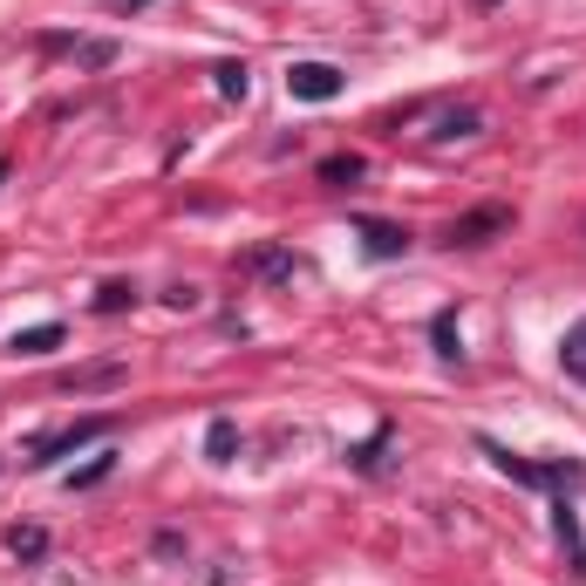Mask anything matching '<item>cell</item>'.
<instances>
[{
  "label": "cell",
  "mask_w": 586,
  "mask_h": 586,
  "mask_svg": "<svg viewBox=\"0 0 586 586\" xmlns=\"http://www.w3.org/2000/svg\"><path fill=\"white\" fill-rule=\"evenodd\" d=\"M552 532H560V545H566V552H579V518H573V505H566V498L552 505Z\"/></svg>",
  "instance_id": "9a60e30c"
},
{
  "label": "cell",
  "mask_w": 586,
  "mask_h": 586,
  "mask_svg": "<svg viewBox=\"0 0 586 586\" xmlns=\"http://www.w3.org/2000/svg\"><path fill=\"white\" fill-rule=\"evenodd\" d=\"M245 273H260V280H294V253L287 245H260V253L245 260Z\"/></svg>",
  "instance_id": "ba28073f"
},
{
  "label": "cell",
  "mask_w": 586,
  "mask_h": 586,
  "mask_svg": "<svg viewBox=\"0 0 586 586\" xmlns=\"http://www.w3.org/2000/svg\"><path fill=\"white\" fill-rule=\"evenodd\" d=\"M110 429H116V416H82V423H69V429H55V437H42L27 464H35V471H48L55 457H69V450H82V444H96V437H110Z\"/></svg>",
  "instance_id": "3957f363"
},
{
  "label": "cell",
  "mask_w": 586,
  "mask_h": 586,
  "mask_svg": "<svg viewBox=\"0 0 586 586\" xmlns=\"http://www.w3.org/2000/svg\"><path fill=\"white\" fill-rule=\"evenodd\" d=\"M130 300H137V287H130V280H110V287L96 294V314H123Z\"/></svg>",
  "instance_id": "2e32d148"
},
{
  "label": "cell",
  "mask_w": 586,
  "mask_h": 586,
  "mask_svg": "<svg viewBox=\"0 0 586 586\" xmlns=\"http://www.w3.org/2000/svg\"><path fill=\"white\" fill-rule=\"evenodd\" d=\"M560 368H566L573 382H586V314L566 328V342H560Z\"/></svg>",
  "instance_id": "9c48e42d"
},
{
  "label": "cell",
  "mask_w": 586,
  "mask_h": 586,
  "mask_svg": "<svg viewBox=\"0 0 586 586\" xmlns=\"http://www.w3.org/2000/svg\"><path fill=\"white\" fill-rule=\"evenodd\" d=\"M116 8H123V14H137V8H150V0H116Z\"/></svg>",
  "instance_id": "ffe728a7"
},
{
  "label": "cell",
  "mask_w": 586,
  "mask_h": 586,
  "mask_svg": "<svg viewBox=\"0 0 586 586\" xmlns=\"http://www.w3.org/2000/svg\"><path fill=\"white\" fill-rule=\"evenodd\" d=\"M211 82H219V96H226V103H245V89H253L245 61H219V69H211Z\"/></svg>",
  "instance_id": "7c38bea8"
},
{
  "label": "cell",
  "mask_w": 586,
  "mask_h": 586,
  "mask_svg": "<svg viewBox=\"0 0 586 586\" xmlns=\"http://www.w3.org/2000/svg\"><path fill=\"white\" fill-rule=\"evenodd\" d=\"M8 552H14V560H42V552H48V532H42V526H14V532H8Z\"/></svg>",
  "instance_id": "5bb4252c"
},
{
  "label": "cell",
  "mask_w": 586,
  "mask_h": 586,
  "mask_svg": "<svg viewBox=\"0 0 586 586\" xmlns=\"http://www.w3.org/2000/svg\"><path fill=\"white\" fill-rule=\"evenodd\" d=\"M478 8H498V0H478Z\"/></svg>",
  "instance_id": "7402d4cb"
},
{
  "label": "cell",
  "mask_w": 586,
  "mask_h": 586,
  "mask_svg": "<svg viewBox=\"0 0 586 586\" xmlns=\"http://www.w3.org/2000/svg\"><path fill=\"white\" fill-rule=\"evenodd\" d=\"M478 450L491 457V464H498L505 478H518V484H532V491H579L586 484V464H532V457H518V450H505L498 437H478Z\"/></svg>",
  "instance_id": "6da1fadb"
},
{
  "label": "cell",
  "mask_w": 586,
  "mask_h": 586,
  "mask_svg": "<svg viewBox=\"0 0 586 586\" xmlns=\"http://www.w3.org/2000/svg\"><path fill=\"white\" fill-rule=\"evenodd\" d=\"M478 130H484V110H471V103H464V110H444L429 137H437V143H450V137H478Z\"/></svg>",
  "instance_id": "52a82bcc"
},
{
  "label": "cell",
  "mask_w": 586,
  "mask_h": 586,
  "mask_svg": "<svg viewBox=\"0 0 586 586\" xmlns=\"http://www.w3.org/2000/svg\"><path fill=\"white\" fill-rule=\"evenodd\" d=\"M505 226H512V211H505V205H478V211H464V219H450V232H444V239H450V245H484L491 232H505Z\"/></svg>",
  "instance_id": "277c9868"
},
{
  "label": "cell",
  "mask_w": 586,
  "mask_h": 586,
  "mask_svg": "<svg viewBox=\"0 0 586 586\" xmlns=\"http://www.w3.org/2000/svg\"><path fill=\"white\" fill-rule=\"evenodd\" d=\"M82 61H89V69H103V61H116V42H82Z\"/></svg>",
  "instance_id": "d6986e66"
},
{
  "label": "cell",
  "mask_w": 586,
  "mask_h": 586,
  "mask_svg": "<svg viewBox=\"0 0 586 586\" xmlns=\"http://www.w3.org/2000/svg\"><path fill=\"white\" fill-rule=\"evenodd\" d=\"M429 342H437L444 361H464V342H457V314H437V321H429Z\"/></svg>",
  "instance_id": "4fadbf2b"
},
{
  "label": "cell",
  "mask_w": 586,
  "mask_h": 586,
  "mask_svg": "<svg viewBox=\"0 0 586 586\" xmlns=\"http://www.w3.org/2000/svg\"><path fill=\"white\" fill-rule=\"evenodd\" d=\"M8 171H14V164H8V158H0V184H8Z\"/></svg>",
  "instance_id": "44dd1931"
},
{
  "label": "cell",
  "mask_w": 586,
  "mask_h": 586,
  "mask_svg": "<svg viewBox=\"0 0 586 586\" xmlns=\"http://www.w3.org/2000/svg\"><path fill=\"white\" fill-rule=\"evenodd\" d=\"M382 450H389V429H376V437L361 450H348V457H355V471H382Z\"/></svg>",
  "instance_id": "e0dca14e"
},
{
  "label": "cell",
  "mask_w": 586,
  "mask_h": 586,
  "mask_svg": "<svg viewBox=\"0 0 586 586\" xmlns=\"http://www.w3.org/2000/svg\"><path fill=\"white\" fill-rule=\"evenodd\" d=\"M361 171H368V164L355 158V150H334V158H321V171H314V177H321V184H334V192H342V184H355Z\"/></svg>",
  "instance_id": "30bf717a"
},
{
  "label": "cell",
  "mask_w": 586,
  "mask_h": 586,
  "mask_svg": "<svg viewBox=\"0 0 586 586\" xmlns=\"http://www.w3.org/2000/svg\"><path fill=\"white\" fill-rule=\"evenodd\" d=\"M348 89V76L334 69V61H294L287 69V96L294 103H334Z\"/></svg>",
  "instance_id": "7a4b0ae2"
},
{
  "label": "cell",
  "mask_w": 586,
  "mask_h": 586,
  "mask_svg": "<svg viewBox=\"0 0 586 586\" xmlns=\"http://www.w3.org/2000/svg\"><path fill=\"white\" fill-rule=\"evenodd\" d=\"M355 232H361V253L368 260H403L410 253V232L389 226V219H355Z\"/></svg>",
  "instance_id": "5b68a950"
},
{
  "label": "cell",
  "mask_w": 586,
  "mask_h": 586,
  "mask_svg": "<svg viewBox=\"0 0 586 586\" xmlns=\"http://www.w3.org/2000/svg\"><path fill=\"white\" fill-rule=\"evenodd\" d=\"M205 457H211V464H232V457H239V423H232V416H211V429H205Z\"/></svg>",
  "instance_id": "8992f818"
},
{
  "label": "cell",
  "mask_w": 586,
  "mask_h": 586,
  "mask_svg": "<svg viewBox=\"0 0 586 586\" xmlns=\"http://www.w3.org/2000/svg\"><path fill=\"white\" fill-rule=\"evenodd\" d=\"M48 348H61V321H42V328L14 334V355H48Z\"/></svg>",
  "instance_id": "8fae6325"
},
{
  "label": "cell",
  "mask_w": 586,
  "mask_h": 586,
  "mask_svg": "<svg viewBox=\"0 0 586 586\" xmlns=\"http://www.w3.org/2000/svg\"><path fill=\"white\" fill-rule=\"evenodd\" d=\"M110 471H116V457H110V450H103V457H96V464H89V471H76V478H69V484H76V491H89V484H103V478H110Z\"/></svg>",
  "instance_id": "ac0fdd59"
}]
</instances>
